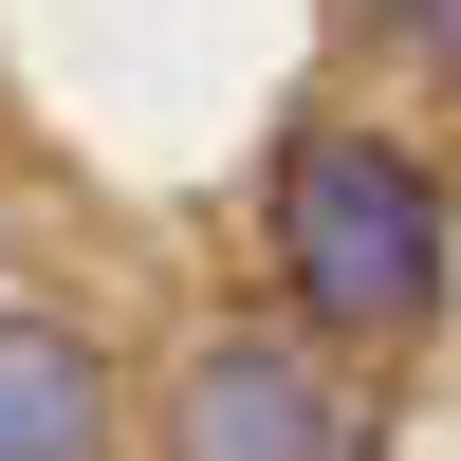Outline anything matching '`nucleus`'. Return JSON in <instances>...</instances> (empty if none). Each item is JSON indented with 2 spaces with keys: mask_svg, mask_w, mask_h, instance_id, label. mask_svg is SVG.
<instances>
[{
  "mask_svg": "<svg viewBox=\"0 0 461 461\" xmlns=\"http://www.w3.org/2000/svg\"><path fill=\"white\" fill-rule=\"evenodd\" d=\"M277 277L332 351H406L443 314V167L388 130H295L277 148Z\"/></svg>",
  "mask_w": 461,
  "mask_h": 461,
  "instance_id": "nucleus-1",
  "label": "nucleus"
},
{
  "mask_svg": "<svg viewBox=\"0 0 461 461\" xmlns=\"http://www.w3.org/2000/svg\"><path fill=\"white\" fill-rule=\"evenodd\" d=\"M167 461H388V443H369V406H351V369H332V332L314 314H221L203 332V351H185L167 369Z\"/></svg>",
  "mask_w": 461,
  "mask_h": 461,
  "instance_id": "nucleus-2",
  "label": "nucleus"
},
{
  "mask_svg": "<svg viewBox=\"0 0 461 461\" xmlns=\"http://www.w3.org/2000/svg\"><path fill=\"white\" fill-rule=\"evenodd\" d=\"M0 461H111V369H93V332L0 314Z\"/></svg>",
  "mask_w": 461,
  "mask_h": 461,
  "instance_id": "nucleus-3",
  "label": "nucleus"
},
{
  "mask_svg": "<svg viewBox=\"0 0 461 461\" xmlns=\"http://www.w3.org/2000/svg\"><path fill=\"white\" fill-rule=\"evenodd\" d=\"M369 37H388V74H443L461 93V0H351Z\"/></svg>",
  "mask_w": 461,
  "mask_h": 461,
  "instance_id": "nucleus-4",
  "label": "nucleus"
}]
</instances>
